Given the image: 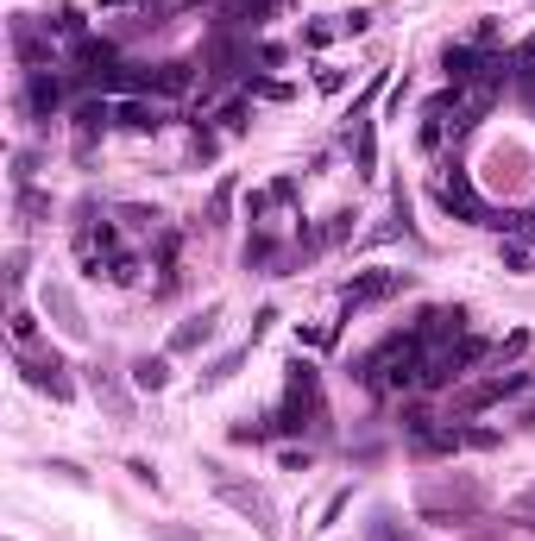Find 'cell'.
<instances>
[{
    "label": "cell",
    "instance_id": "23",
    "mask_svg": "<svg viewBox=\"0 0 535 541\" xmlns=\"http://www.w3.org/2000/svg\"><path fill=\"white\" fill-rule=\"evenodd\" d=\"M221 120H227V132H240V126H246V101H227Z\"/></svg>",
    "mask_w": 535,
    "mask_h": 541
},
{
    "label": "cell",
    "instance_id": "11",
    "mask_svg": "<svg viewBox=\"0 0 535 541\" xmlns=\"http://www.w3.org/2000/svg\"><path fill=\"white\" fill-rule=\"evenodd\" d=\"M189 82H195L189 63H158V70H146V89H158V95H183Z\"/></svg>",
    "mask_w": 535,
    "mask_h": 541
},
{
    "label": "cell",
    "instance_id": "6",
    "mask_svg": "<svg viewBox=\"0 0 535 541\" xmlns=\"http://www.w3.org/2000/svg\"><path fill=\"white\" fill-rule=\"evenodd\" d=\"M435 201H441L447 215H460V221H479V227H492V208L479 201V189L466 183L460 170H453V176H435Z\"/></svg>",
    "mask_w": 535,
    "mask_h": 541
},
{
    "label": "cell",
    "instance_id": "26",
    "mask_svg": "<svg viewBox=\"0 0 535 541\" xmlns=\"http://www.w3.org/2000/svg\"><path fill=\"white\" fill-rule=\"evenodd\" d=\"M327 38H334V26H309V32H303V44H309V51H321Z\"/></svg>",
    "mask_w": 535,
    "mask_h": 541
},
{
    "label": "cell",
    "instance_id": "14",
    "mask_svg": "<svg viewBox=\"0 0 535 541\" xmlns=\"http://www.w3.org/2000/svg\"><path fill=\"white\" fill-rule=\"evenodd\" d=\"M353 164H359V176H372V170H378V152H372V120H359V126H353Z\"/></svg>",
    "mask_w": 535,
    "mask_h": 541
},
{
    "label": "cell",
    "instance_id": "25",
    "mask_svg": "<svg viewBox=\"0 0 535 541\" xmlns=\"http://www.w3.org/2000/svg\"><path fill=\"white\" fill-rule=\"evenodd\" d=\"M20 208H26V215H44V208H51V201H44L38 189H20Z\"/></svg>",
    "mask_w": 535,
    "mask_h": 541
},
{
    "label": "cell",
    "instance_id": "18",
    "mask_svg": "<svg viewBox=\"0 0 535 541\" xmlns=\"http://www.w3.org/2000/svg\"><path fill=\"white\" fill-rule=\"evenodd\" d=\"M271 258H278V239L271 233H252L246 239V264H271Z\"/></svg>",
    "mask_w": 535,
    "mask_h": 541
},
{
    "label": "cell",
    "instance_id": "7",
    "mask_svg": "<svg viewBox=\"0 0 535 541\" xmlns=\"http://www.w3.org/2000/svg\"><path fill=\"white\" fill-rule=\"evenodd\" d=\"M529 384H535L529 372H498V378H485V384L466 390V396H460V410L473 416V410H485V403H504V396H516V390H529Z\"/></svg>",
    "mask_w": 535,
    "mask_h": 541
},
{
    "label": "cell",
    "instance_id": "22",
    "mask_svg": "<svg viewBox=\"0 0 535 541\" xmlns=\"http://www.w3.org/2000/svg\"><path fill=\"white\" fill-rule=\"evenodd\" d=\"M252 95H264V101H290L296 89H290V82H252Z\"/></svg>",
    "mask_w": 535,
    "mask_h": 541
},
{
    "label": "cell",
    "instance_id": "3",
    "mask_svg": "<svg viewBox=\"0 0 535 541\" xmlns=\"http://www.w3.org/2000/svg\"><path fill=\"white\" fill-rule=\"evenodd\" d=\"M315 422H321V372L309 359H296L290 365V390H284V410L271 416V428L296 435V428H315Z\"/></svg>",
    "mask_w": 535,
    "mask_h": 541
},
{
    "label": "cell",
    "instance_id": "16",
    "mask_svg": "<svg viewBox=\"0 0 535 541\" xmlns=\"http://www.w3.org/2000/svg\"><path fill=\"white\" fill-rule=\"evenodd\" d=\"M164 378H170L164 359H139V365H132V384H139V390H164Z\"/></svg>",
    "mask_w": 535,
    "mask_h": 541
},
{
    "label": "cell",
    "instance_id": "17",
    "mask_svg": "<svg viewBox=\"0 0 535 541\" xmlns=\"http://www.w3.org/2000/svg\"><path fill=\"white\" fill-rule=\"evenodd\" d=\"M44 32H63V38H83V13H76V7H57V13H44Z\"/></svg>",
    "mask_w": 535,
    "mask_h": 541
},
{
    "label": "cell",
    "instance_id": "20",
    "mask_svg": "<svg viewBox=\"0 0 535 541\" xmlns=\"http://www.w3.org/2000/svg\"><path fill=\"white\" fill-rule=\"evenodd\" d=\"M13 341H20V347H32V341H38V321H32L26 309H13Z\"/></svg>",
    "mask_w": 535,
    "mask_h": 541
},
{
    "label": "cell",
    "instance_id": "15",
    "mask_svg": "<svg viewBox=\"0 0 535 541\" xmlns=\"http://www.w3.org/2000/svg\"><path fill=\"white\" fill-rule=\"evenodd\" d=\"M95 396H101V403H107V410H114V416H120V422H126V416H132V403H126V390H120V384H114V378H101V372H95Z\"/></svg>",
    "mask_w": 535,
    "mask_h": 541
},
{
    "label": "cell",
    "instance_id": "12",
    "mask_svg": "<svg viewBox=\"0 0 535 541\" xmlns=\"http://www.w3.org/2000/svg\"><path fill=\"white\" fill-rule=\"evenodd\" d=\"M208 333H215V309H208V315H195V321H183V327L170 333V353H195V347L208 341Z\"/></svg>",
    "mask_w": 535,
    "mask_h": 541
},
{
    "label": "cell",
    "instance_id": "2",
    "mask_svg": "<svg viewBox=\"0 0 535 541\" xmlns=\"http://www.w3.org/2000/svg\"><path fill=\"white\" fill-rule=\"evenodd\" d=\"M479 510H485V491L473 479H441V485L416 491V516L422 522H473Z\"/></svg>",
    "mask_w": 535,
    "mask_h": 541
},
{
    "label": "cell",
    "instance_id": "28",
    "mask_svg": "<svg viewBox=\"0 0 535 541\" xmlns=\"http://www.w3.org/2000/svg\"><path fill=\"white\" fill-rule=\"evenodd\" d=\"M516 510H529V516H535V485H529V491L516 498Z\"/></svg>",
    "mask_w": 535,
    "mask_h": 541
},
{
    "label": "cell",
    "instance_id": "19",
    "mask_svg": "<svg viewBox=\"0 0 535 541\" xmlns=\"http://www.w3.org/2000/svg\"><path fill=\"white\" fill-rule=\"evenodd\" d=\"M504 264H510V270H529V264H535V252H529L523 239H504Z\"/></svg>",
    "mask_w": 535,
    "mask_h": 541
},
{
    "label": "cell",
    "instance_id": "29",
    "mask_svg": "<svg viewBox=\"0 0 535 541\" xmlns=\"http://www.w3.org/2000/svg\"><path fill=\"white\" fill-rule=\"evenodd\" d=\"M107 7H120V0H107Z\"/></svg>",
    "mask_w": 535,
    "mask_h": 541
},
{
    "label": "cell",
    "instance_id": "27",
    "mask_svg": "<svg viewBox=\"0 0 535 541\" xmlns=\"http://www.w3.org/2000/svg\"><path fill=\"white\" fill-rule=\"evenodd\" d=\"M284 466L290 472H309V447H284Z\"/></svg>",
    "mask_w": 535,
    "mask_h": 541
},
{
    "label": "cell",
    "instance_id": "21",
    "mask_svg": "<svg viewBox=\"0 0 535 541\" xmlns=\"http://www.w3.org/2000/svg\"><path fill=\"white\" fill-rule=\"evenodd\" d=\"M315 82H321V95H341V89H347V70H327V63H321Z\"/></svg>",
    "mask_w": 535,
    "mask_h": 541
},
{
    "label": "cell",
    "instance_id": "1",
    "mask_svg": "<svg viewBox=\"0 0 535 541\" xmlns=\"http://www.w3.org/2000/svg\"><path fill=\"white\" fill-rule=\"evenodd\" d=\"M422 353H429V341H422V327H397V333H384V341L353 365V378L359 384H372V390H404V384H422Z\"/></svg>",
    "mask_w": 535,
    "mask_h": 541
},
{
    "label": "cell",
    "instance_id": "5",
    "mask_svg": "<svg viewBox=\"0 0 535 541\" xmlns=\"http://www.w3.org/2000/svg\"><path fill=\"white\" fill-rule=\"evenodd\" d=\"M397 290H410V270H359V278L347 284V296H341V309L359 315V309H372V302H390Z\"/></svg>",
    "mask_w": 535,
    "mask_h": 541
},
{
    "label": "cell",
    "instance_id": "10",
    "mask_svg": "<svg viewBox=\"0 0 535 541\" xmlns=\"http://www.w3.org/2000/svg\"><path fill=\"white\" fill-rule=\"evenodd\" d=\"M26 76H32V82H26V107H32V114H51V107L63 101V82H57L51 70H26Z\"/></svg>",
    "mask_w": 535,
    "mask_h": 541
},
{
    "label": "cell",
    "instance_id": "4",
    "mask_svg": "<svg viewBox=\"0 0 535 541\" xmlns=\"http://www.w3.org/2000/svg\"><path fill=\"white\" fill-rule=\"evenodd\" d=\"M208 479H215V498H221V504H233L240 516H252L264 535H278V510H271V498H264L258 485L233 479V472H221V466H208Z\"/></svg>",
    "mask_w": 535,
    "mask_h": 541
},
{
    "label": "cell",
    "instance_id": "24",
    "mask_svg": "<svg viewBox=\"0 0 535 541\" xmlns=\"http://www.w3.org/2000/svg\"><path fill=\"white\" fill-rule=\"evenodd\" d=\"M296 341L303 347H321V341H334V327H296Z\"/></svg>",
    "mask_w": 535,
    "mask_h": 541
},
{
    "label": "cell",
    "instance_id": "9",
    "mask_svg": "<svg viewBox=\"0 0 535 541\" xmlns=\"http://www.w3.org/2000/svg\"><path fill=\"white\" fill-rule=\"evenodd\" d=\"M20 372H26L38 390H51L57 403H70V396H76V384L63 378V359H57V353H51V359H20Z\"/></svg>",
    "mask_w": 535,
    "mask_h": 541
},
{
    "label": "cell",
    "instance_id": "13",
    "mask_svg": "<svg viewBox=\"0 0 535 541\" xmlns=\"http://www.w3.org/2000/svg\"><path fill=\"white\" fill-rule=\"evenodd\" d=\"M51 315H57V327H63V333H76V341H83V333H89V321L76 315L70 290H51Z\"/></svg>",
    "mask_w": 535,
    "mask_h": 541
},
{
    "label": "cell",
    "instance_id": "8",
    "mask_svg": "<svg viewBox=\"0 0 535 541\" xmlns=\"http://www.w3.org/2000/svg\"><path fill=\"white\" fill-rule=\"evenodd\" d=\"M170 114H164V101H139V95H126V101H114V126H132V132H158Z\"/></svg>",
    "mask_w": 535,
    "mask_h": 541
}]
</instances>
